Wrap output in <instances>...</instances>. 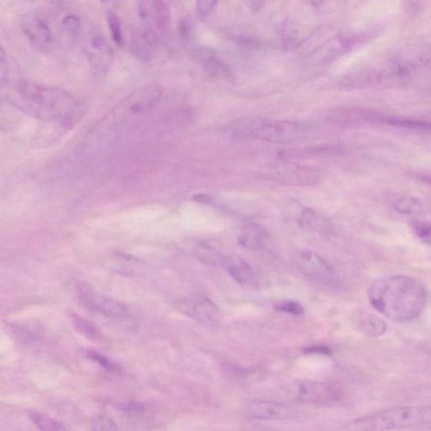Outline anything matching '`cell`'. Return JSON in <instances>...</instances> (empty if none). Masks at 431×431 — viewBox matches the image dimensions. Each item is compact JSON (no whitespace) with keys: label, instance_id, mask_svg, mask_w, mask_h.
<instances>
[{"label":"cell","instance_id":"obj_30","mask_svg":"<svg viewBox=\"0 0 431 431\" xmlns=\"http://www.w3.org/2000/svg\"><path fill=\"white\" fill-rule=\"evenodd\" d=\"M106 17L111 37H113L115 44L122 47V46L124 44V38H123L120 20H119L117 15L113 12V11H108Z\"/></svg>","mask_w":431,"mask_h":431},{"label":"cell","instance_id":"obj_1","mask_svg":"<svg viewBox=\"0 0 431 431\" xmlns=\"http://www.w3.org/2000/svg\"><path fill=\"white\" fill-rule=\"evenodd\" d=\"M14 105L19 110L49 124L70 130L84 113V108L69 92L48 84L21 80Z\"/></svg>","mask_w":431,"mask_h":431},{"label":"cell","instance_id":"obj_32","mask_svg":"<svg viewBox=\"0 0 431 431\" xmlns=\"http://www.w3.org/2000/svg\"><path fill=\"white\" fill-rule=\"evenodd\" d=\"M80 21L75 15H68L61 21V27L68 36L75 37L80 30Z\"/></svg>","mask_w":431,"mask_h":431},{"label":"cell","instance_id":"obj_26","mask_svg":"<svg viewBox=\"0 0 431 431\" xmlns=\"http://www.w3.org/2000/svg\"><path fill=\"white\" fill-rule=\"evenodd\" d=\"M27 415H28L29 419L32 424L36 425L39 430H65L68 429L65 425L57 421L56 419L48 417L44 414L39 413V412L29 410L27 412Z\"/></svg>","mask_w":431,"mask_h":431},{"label":"cell","instance_id":"obj_35","mask_svg":"<svg viewBox=\"0 0 431 431\" xmlns=\"http://www.w3.org/2000/svg\"><path fill=\"white\" fill-rule=\"evenodd\" d=\"M115 409L126 413L140 414L146 409L144 403L137 401H126L115 404Z\"/></svg>","mask_w":431,"mask_h":431},{"label":"cell","instance_id":"obj_2","mask_svg":"<svg viewBox=\"0 0 431 431\" xmlns=\"http://www.w3.org/2000/svg\"><path fill=\"white\" fill-rule=\"evenodd\" d=\"M373 307L394 321L413 320L425 309L427 292L418 280L396 275L376 279L369 287Z\"/></svg>","mask_w":431,"mask_h":431},{"label":"cell","instance_id":"obj_13","mask_svg":"<svg viewBox=\"0 0 431 431\" xmlns=\"http://www.w3.org/2000/svg\"><path fill=\"white\" fill-rule=\"evenodd\" d=\"M21 26L25 36L34 46L47 48L51 45L53 35L48 22L37 13H26L22 15Z\"/></svg>","mask_w":431,"mask_h":431},{"label":"cell","instance_id":"obj_33","mask_svg":"<svg viewBox=\"0 0 431 431\" xmlns=\"http://www.w3.org/2000/svg\"><path fill=\"white\" fill-rule=\"evenodd\" d=\"M275 309L294 315H301L304 313V307L301 304L298 302L290 301V300H285V301L276 303Z\"/></svg>","mask_w":431,"mask_h":431},{"label":"cell","instance_id":"obj_27","mask_svg":"<svg viewBox=\"0 0 431 431\" xmlns=\"http://www.w3.org/2000/svg\"><path fill=\"white\" fill-rule=\"evenodd\" d=\"M10 330L15 338L24 343H32L40 338L39 330L27 323H13L10 325Z\"/></svg>","mask_w":431,"mask_h":431},{"label":"cell","instance_id":"obj_22","mask_svg":"<svg viewBox=\"0 0 431 431\" xmlns=\"http://www.w3.org/2000/svg\"><path fill=\"white\" fill-rule=\"evenodd\" d=\"M194 255L202 263L215 267H222L226 258L217 249L206 244L196 245Z\"/></svg>","mask_w":431,"mask_h":431},{"label":"cell","instance_id":"obj_21","mask_svg":"<svg viewBox=\"0 0 431 431\" xmlns=\"http://www.w3.org/2000/svg\"><path fill=\"white\" fill-rule=\"evenodd\" d=\"M269 242L268 234L261 227L256 224L246 225L242 229L238 242L242 247L258 251L267 247Z\"/></svg>","mask_w":431,"mask_h":431},{"label":"cell","instance_id":"obj_34","mask_svg":"<svg viewBox=\"0 0 431 431\" xmlns=\"http://www.w3.org/2000/svg\"><path fill=\"white\" fill-rule=\"evenodd\" d=\"M218 0H196V8L199 17L206 19L213 12Z\"/></svg>","mask_w":431,"mask_h":431},{"label":"cell","instance_id":"obj_40","mask_svg":"<svg viewBox=\"0 0 431 431\" xmlns=\"http://www.w3.org/2000/svg\"><path fill=\"white\" fill-rule=\"evenodd\" d=\"M417 232L423 240L431 245V226L419 227Z\"/></svg>","mask_w":431,"mask_h":431},{"label":"cell","instance_id":"obj_31","mask_svg":"<svg viewBox=\"0 0 431 431\" xmlns=\"http://www.w3.org/2000/svg\"><path fill=\"white\" fill-rule=\"evenodd\" d=\"M87 356L88 358H90L91 360H93L95 363L102 365V367L105 368L108 372H117L121 371L120 367H119L117 364L114 363L109 358L103 356L101 353L91 350V352H87Z\"/></svg>","mask_w":431,"mask_h":431},{"label":"cell","instance_id":"obj_20","mask_svg":"<svg viewBox=\"0 0 431 431\" xmlns=\"http://www.w3.org/2000/svg\"><path fill=\"white\" fill-rule=\"evenodd\" d=\"M369 123H379L397 128L418 131H431V123L423 121L411 120L405 117L387 115L376 111H371Z\"/></svg>","mask_w":431,"mask_h":431},{"label":"cell","instance_id":"obj_28","mask_svg":"<svg viewBox=\"0 0 431 431\" xmlns=\"http://www.w3.org/2000/svg\"><path fill=\"white\" fill-rule=\"evenodd\" d=\"M361 325L364 332L371 337L383 336L387 330L386 323L374 314L365 315Z\"/></svg>","mask_w":431,"mask_h":431},{"label":"cell","instance_id":"obj_25","mask_svg":"<svg viewBox=\"0 0 431 431\" xmlns=\"http://www.w3.org/2000/svg\"><path fill=\"white\" fill-rule=\"evenodd\" d=\"M70 319L75 328L79 332L83 334L84 336L90 338L92 341H97L102 340V334L101 331L93 323L75 313L70 314Z\"/></svg>","mask_w":431,"mask_h":431},{"label":"cell","instance_id":"obj_8","mask_svg":"<svg viewBox=\"0 0 431 431\" xmlns=\"http://www.w3.org/2000/svg\"><path fill=\"white\" fill-rule=\"evenodd\" d=\"M295 265L309 278L329 287L341 286V280L331 265L318 253L302 250L294 258Z\"/></svg>","mask_w":431,"mask_h":431},{"label":"cell","instance_id":"obj_36","mask_svg":"<svg viewBox=\"0 0 431 431\" xmlns=\"http://www.w3.org/2000/svg\"><path fill=\"white\" fill-rule=\"evenodd\" d=\"M93 429L94 430H117V425H115V423L107 417H99L95 419L93 423Z\"/></svg>","mask_w":431,"mask_h":431},{"label":"cell","instance_id":"obj_6","mask_svg":"<svg viewBox=\"0 0 431 431\" xmlns=\"http://www.w3.org/2000/svg\"><path fill=\"white\" fill-rule=\"evenodd\" d=\"M358 430H397L431 425V405L395 408L356 419L352 424Z\"/></svg>","mask_w":431,"mask_h":431},{"label":"cell","instance_id":"obj_11","mask_svg":"<svg viewBox=\"0 0 431 431\" xmlns=\"http://www.w3.org/2000/svg\"><path fill=\"white\" fill-rule=\"evenodd\" d=\"M273 176L279 183L290 186H314L319 180L316 169L290 162L277 165Z\"/></svg>","mask_w":431,"mask_h":431},{"label":"cell","instance_id":"obj_7","mask_svg":"<svg viewBox=\"0 0 431 431\" xmlns=\"http://www.w3.org/2000/svg\"><path fill=\"white\" fill-rule=\"evenodd\" d=\"M75 291L79 303L88 311L115 321H128L133 318L132 312L125 303L98 294L86 283L76 284Z\"/></svg>","mask_w":431,"mask_h":431},{"label":"cell","instance_id":"obj_14","mask_svg":"<svg viewBox=\"0 0 431 431\" xmlns=\"http://www.w3.org/2000/svg\"><path fill=\"white\" fill-rule=\"evenodd\" d=\"M91 70L99 77L106 76L113 64V52L110 45L102 38H94L84 48Z\"/></svg>","mask_w":431,"mask_h":431},{"label":"cell","instance_id":"obj_3","mask_svg":"<svg viewBox=\"0 0 431 431\" xmlns=\"http://www.w3.org/2000/svg\"><path fill=\"white\" fill-rule=\"evenodd\" d=\"M431 68V44H415L392 54L381 68L365 71L369 86L400 82Z\"/></svg>","mask_w":431,"mask_h":431},{"label":"cell","instance_id":"obj_9","mask_svg":"<svg viewBox=\"0 0 431 431\" xmlns=\"http://www.w3.org/2000/svg\"><path fill=\"white\" fill-rule=\"evenodd\" d=\"M177 305L180 313L198 323H214L221 316L220 309L215 303L201 294L187 296L180 300Z\"/></svg>","mask_w":431,"mask_h":431},{"label":"cell","instance_id":"obj_10","mask_svg":"<svg viewBox=\"0 0 431 431\" xmlns=\"http://www.w3.org/2000/svg\"><path fill=\"white\" fill-rule=\"evenodd\" d=\"M241 414L261 421H283L294 417V411L287 404L269 400H250L242 404Z\"/></svg>","mask_w":431,"mask_h":431},{"label":"cell","instance_id":"obj_12","mask_svg":"<svg viewBox=\"0 0 431 431\" xmlns=\"http://www.w3.org/2000/svg\"><path fill=\"white\" fill-rule=\"evenodd\" d=\"M137 10L142 25L157 32L167 29L171 24V9L166 0H140Z\"/></svg>","mask_w":431,"mask_h":431},{"label":"cell","instance_id":"obj_29","mask_svg":"<svg viewBox=\"0 0 431 431\" xmlns=\"http://www.w3.org/2000/svg\"><path fill=\"white\" fill-rule=\"evenodd\" d=\"M395 209L400 213L408 215H419L422 213L423 207L416 198H403L395 203Z\"/></svg>","mask_w":431,"mask_h":431},{"label":"cell","instance_id":"obj_24","mask_svg":"<svg viewBox=\"0 0 431 431\" xmlns=\"http://www.w3.org/2000/svg\"><path fill=\"white\" fill-rule=\"evenodd\" d=\"M336 151V149L331 147H315L303 149L286 150L280 153V156L286 160L301 159V157H310L316 156H325L330 155Z\"/></svg>","mask_w":431,"mask_h":431},{"label":"cell","instance_id":"obj_39","mask_svg":"<svg viewBox=\"0 0 431 431\" xmlns=\"http://www.w3.org/2000/svg\"><path fill=\"white\" fill-rule=\"evenodd\" d=\"M267 0H245L246 5L253 13L260 12L265 6Z\"/></svg>","mask_w":431,"mask_h":431},{"label":"cell","instance_id":"obj_15","mask_svg":"<svg viewBox=\"0 0 431 431\" xmlns=\"http://www.w3.org/2000/svg\"><path fill=\"white\" fill-rule=\"evenodd\" d=\"M298 399L303 402L318 405H330L336 402L337 392L329 385L316 383L305 382L299 385Z\"/></svg>","mask_w":431,"mask_h":431},{"label":"cell","instance_id":"obj_37","mask_svg":"<svg viewBox=\"0 0 431 431\" xmlns=\"http://www.w3.org/2000/svg\"><path fill=\"white\" fill-rule=\"evenodd\" d=\"M0 60H1V63H0V79H1V84L3 86L9 79L10 68L5 50L3 48H1V59Z\"/></svg>","mask_w":431,"mask_h":431},{"label":"cell","instance_id":"obj_4","mask_svg":"<svg viewBox=\"0 0 431 431\" xmlns=\"http://www.w3.org/2000/svg\"><path fill=\"white\" fill-rule=\"evenodd\" d=\"M230 130L240 137L256 138L272 144H289L305 137L310 133V126L288 121L242 118L233 122Z\"/></svg>","mask_w":431,"mask_h":431},{"label":"cell","instance_id":"obj_5","mask_svg":"<svg viewBox=\"0 0 431 431\" xmlns=\"http://www.w3.org/2000/svg\"><path fill=\"white\" fill-rule=\"evenodd\" d=\"M162 95L163 91L156 84H145L136 88L107 115L101 123V128L95 131V133H115L138 115L147 113L155 108L160 102Z\"/></svg>","mask_w":431,"mask_h":431},{"label":"cell","instance_id":"obj_16","mask_svg":"<svg viewBox=\"0 0 431 431\" xmlns=\"http://www.w3.org/2000/svg\"><path fill=\"white\" fill-rule=\"evenodd\" d=\"M223 268L238 284L249 288L260 287L259 280L253 269L244 260L236 256H226Z\"/></svg>","mask_w":431,"mask_h":431},{"label":"cell","instance_id":"obj_19","mask_svg":"<svg viewBox=\"0 0 431 431\" xmlns=\"http://www.w3.org/2000/svg\"><path fill=\"white\" fill-rule=\"evenodd\" d=\"M301 228L322 234H328L333 231V224L328 218L313 209H304L298 218Z\"/></svg>","mask_w":431,"mask_h":431},{"label":"cell","instance_id":"obj_38","mask_svg":"<svg viewBox=\"0 0 431 431\" xmlns=\"http://www.w3.org/2000/svg\"><path fill=\"white\" fill-rule=\"evenodd\" d=\"M303 352L307 354H323V355H330V354L332 353V350L327 347V346L315 345L304 349Z\"/></svg>","mask_w":431,"mask_h":431},{"label":"cell","instance_id":"obj_17","mask_svg":"<svg viewBox=\"0 0 431 431\" xmlns=\"http://www.w3.org/2000/svg\"><path fill=\"white\" fill-rule=\"evenodd\" d=\"M159 37L156 30L142 26L134 30L131 38V48L142 59H149L155 51Z\"/></svg>","mask_w":431,"mask_h":431},{"label":"cell","instance_id":"obj_18","mask_svg":"<svg viewBox=\"0 0 431 431\" xmlns=\"http://www.w3.org/2000/svg\"><path fill=\"white\" fill-rule=\"evenodd\" d=\"M196 59L202 65L204 70L213 78L223 80H231L233 79V73L225 64L215 56L213 53L202 50L196 54Z\"/></svg>","mask_w":431,"mask_h":431},{"label":"cell","instance_id":"obj_23","mask_svg":"<svg viewBox=\"0 0 431 431\" xmlns=\"http://www.w3.org/2000/svg\"><path fill=\"white\" fill-rule=\"evenodd\" d=\"M280 39L285 48H295L304 41L303 35L294 21H285L280 30Z\"/></svg>","mask_w":431,"mask_h":431}]
</instances>
